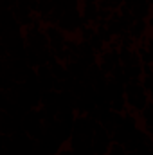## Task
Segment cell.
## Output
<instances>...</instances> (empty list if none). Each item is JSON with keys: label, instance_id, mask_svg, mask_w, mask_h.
<instances>
[{"label": "cell", "instance_id": "obj_1", "mask_svg": "<svg viewBox=\"0 0 153 155\" xmlns=\"http://www.w3.org/2000/svg\"><path fill=\"white\" fill-rule=\"evenodd\" d=\"M124 97L132 112H142L150 105V92L144 88L142 79L128 81L124 85Z\"/></svg>", "mask_w": 153, "mask_h": 155}, {"label": "cell", "instance_id": "obj_2", "mask_svg": "<svg viewBox=\"0 0 153 155\" xmlns=\"http://www.w3.org/2000/svg\"><path fill=\"white\" fill-rule=\"evenodd\" d=\"M22 128L27 135H31L34 141H41L43 135H45V123L40 116L38 108H33L29 112H25L22 117Z\"/></svg>", "mask_w": 153, "mask_h": 155}, {"label": "cell", "instance_id": "obj_3", "mask_svg": "<svg viewBox=\"0 0 153 155\" xmlns=\"http://www.w3.org/2000/svg\"><path fill=\"white\" fill-rule=\"evenodd\" d=\"M86 25L85 20H83V15H81V9H70V11H65L58 27L67 33V35H74V33H79V29Z\"/></svg>", "mask_w": 153, "mask_h": 155}, {"label": "cell", "instance_id": "obj_4", "mask_svg": "<svg viewBox=\"0 0 153 155\" xmlns=\"http://www.w3.org/2000/svg\"><path fill=\"white\" fill-rule=\"evenodd\" d=\"M112 134L101 124V123H97V126H96V132H94V135H92V148H94V153L96 155H106L108 153V150H110V146H112Z\"/></svg>", "mask_w": 153, "mask_h": 155}, {"label": "cell", "instance_id": "obj_5", "mask_svg": "<svg viewBox=\"0 0 153 155\" xmlns=\"http://www.w3.org/2000/svg\"><path fill=\"white\" fill-rule=\"evenodd\" d=\"M96 126H97V121H94L90 116H81V114H77L76 121H74V134L92 139V135H94V132H96Z\"/></svg>", "mask_w": 153, "mask_h": 155}, {"label": "cell", "instance_id": "obj_6", "mask_svg": "<svg viewBox=\"0 0 153 155\" xmlns=\"http://www.w3.org/2000/svg\"><path fill=\"white\" fill-rule=\"evenodd\" d=\"M45 35L49 38V47L50 51H58V49H63L65 43H67V33H63L58 25H45Z\"/></svg>", "mask_w": 153, "mask_h": 155}, {"label": "cell", "instance_id": "obj_7", "mask_svg": "<svg viewBox=\"0 0 153 155\" xmlns=\"http://www.w3.org/2000/svg\"><path fill=\"white\" fill-rule=\"evenodd\" d=\"M69 148L76 155H96L92 148V139L76 135V134H72V137L69 139Z\"/></svg>", "mask_w": 153, "mask_h": 155}, {"label": "cell", "instance_id": "obj_8", "mask_svg": "<svg viewBox=\"0 0 153 155\" xmlns=\"http://www.w3.org/2000/svg\"><path fill=\"white\" fill-rule=\"evenodd\" d=\"M36 71V76H38L40 87H41V92H49V90H54V85H56V78L52 76V71H50V65H40Z\"/></svg>", "mask_w": 153, "mask_h": 155}, {"label": "cell", "instance_id": "obj_9", "mask_svg": "<svg viewBox=\"0 0 153 155\" xmlns=\"http://www.w3.org/2000/svg\"><path fill=\"white\" fill-rule=\"evenodd\" d=\"M81 15L86 25H96L99 22V4L90 0L81 2Z\"/></svg>", "mask_w": 153, "mask_h": 155}, {"label": "cell", "instance_id": "obj_10", "mask_svg": "<svg viewBox=\"0 0 153 155\" xmlns=\"http://www.w3.org/2000/svg\"><path fill=\"white\" fill-rule=\"evenodd\" d=\"M119 60H121V65H124V67L142 65L141 56L137 52V47H119Z\"/></svg>", "mask_w": 153, "mask_h": 155}, {"label": "cell", "instance_id": "obj_11", "mask_svg": "<svg viewBox=\"0 0 153 155\" xmlns=\"http://www.w3.org/2000/svg\"><path fill=\"white\" fill-rule=\"evenodd\" d=\"M148 22L146 20H135L132 25H130V31H128V35L132 36V38L135 40H142L144 36H146V33H148Z\"/></svg>", "mask_w": 153, "mask_h": 155}, {"label": "cell", "instance_id": "obj_12", "mask_svg": "<svg viewBox=\"0 0 153 155\" xmlns=\"http://www.w3.org/2000/svg\"><path fill=\"white\" fill-rule=\"evenodd\" d=\"M130 135H132V132L126 130V128L121 124V126H117L114 132H112V141H114V143H119V144H126L128 139H130Z\"/></svg>", "mask_w": 153, "mask_h": 155}, {"label": "cell", "instance_id": "obj_13", "mask_svg": "<svg viewBox=\"0 0 153 155\" xmlns=\"http://www.w3.org/2000/svg\"><path fill=\"white\" fill-rule=\"evenodd\" d=\"M141 114V119H142V123H144V130L146 132H150L153 130V105L150 103L142 112H139Z\"/></svg>", "mask_w": 153, "mask_h": 155}, {"label": "cell", "instance_id": "obj_14", "mask_svg": "<svg viewBox=\"0 0 153 155\" xmlns=\"http://www.w3.org/2000/svg\"><path fill=\"white\" fill-rule=\"evenodd\" d=\"M88 43H90V47L94 49V52H96L97 56H101V54H103V52L106 51V43L103 41V38H101V36H99L97 33H96V35L92 36V40H90Z\"/></svg>", "mask_w": 153, "mask_h": 155}, {"label": "cell", "instance_id": "obj_15", "mask_svg": "<svg viewBox=\"0 0 153 155\" xmlns=\"http://www.w3.org/2000/svg\"><path fill=\"white\" fill-rule=\"evenodd\" d=\"M110 108L117 112V114H124L126 108H128V103H126V97L121 96V97H115L114 101H110Z\"/></svg>", "mask_w": 153, "mask_h": 155}, {"label": "cell", "instance_id": "obj_16", "mask_svg": "<svg viewBox=\"0 0 153 155\" xmlns=\"http://www.w3.org/2000/svg\"><path fill=\"white\" fill-rule=\"evenodd\" d=\"M96 33H97V31H96L94 25H83V27L79 29V40H81V41H90Z\"/></svg>", "mask_w": 153, "mask_h": 155}, {"label": "cell", "instance_id": "obj_17", "mask_svg": "<svg viewBox=\"0 0 153 155\" xmlns=\"http://www.w3.org/2000/svg\"><path fill=\"white\" fill-rule=\"evenodd\" d=\"M106 155H126V148H124V144L112 143V146H110V150H108Z\"/></svg>", "mask_w": 153, "mask_h": 155}, {"label": "cell", "instance_id": "obj_18", "mask_svg": "<svg viewBox=\"0 0 153 155\" xmlns=\"http://www.w3.org/2000/svg\"><path fill=\"white\" fill-rule=\"evenodd\" d=\"M141 43L146 45V49L150 51V54H151V58H153V35H146L144 38L141 40Z\"/></svg>", "mask_w": 153, "mask_h": 155}, {"label": "cell", "instance_id": "obj_19", "mask_svg": "<svg viewBox=\"0 0 153 155\" xmlns=\"http://www.w3.org/2000/svg\"><path fill=\"white\" fill-rule=\"evenodd\" d=\"M141 4H148L146 0H122V5H126V7H135V5H141Z\"/></svg>", "mask_w": 153, "mask_h": 155}, {"label": "cell", "instance_id": "obj_20", "mask_svg": "<svg viewBox=\"0 0 153 155\" xmlns=\"http://www.w3.org/2000/svg\"><path fill=\"white\" fill-rule=\"evenodd\" d=\"M58 155H76V153H74V152H72V150H70V148L67 146V148H61Z\"/></svg>", "mask_w": 153, "mask_h": 155}, {"label": "cell", "instance_id": "obj_21", "mask_svg": "<svg viewBox=\"0 0 153 155\" xmlns=\"http://www.w3.org/2000/svg\"><path fill=\"white\" fill-rule=\"evenodd\" d=\"M146 2H148V4H150V5L153 7V0H146Z\"/></svg>", "mask_w": 153, "mask_h": 155}]
</instances>
